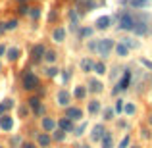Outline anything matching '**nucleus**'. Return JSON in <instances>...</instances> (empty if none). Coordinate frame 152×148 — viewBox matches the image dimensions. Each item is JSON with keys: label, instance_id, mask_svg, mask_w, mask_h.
Segmentation results:
<instances>
[{"label": "nucleus", "instance_id": "nucleus-1", "mask_svg": "<svg viewBox=\"0 0 152 148\" xmlns=\"http://www.w3.org/2000/svg\"><path fill=\"white\" fill-rule=\"evenodd\" d=\"M39 87V77L35 73H25L23 77V89L25 90H35Z\"/></svg>", "mask_w": 152, "mask_h": 148}, {"label": "nucleus", "instance_id": "nucleus-2", "mask_svg": "<svg viewBox=\"0 0 152 148\" xmlns=\"http://www.w3.org/2000/svg\"><path fill=\"white\" fill-rule=\"evenodd\" d=\"M119 29H123V31H131V29H135V19L131 17L129 14H123L121 17H119Z\"/></svg>", "mask_w": 152, "mask_h": 148}, {"label": "nucleus", "instance_id": "nucleus-3", "mask_svg": "<svg viewBox=\"0 0 152 148\" xmlns=\"http://www.w3.org/2000/svg\"><path fill=\"white\" fill-rule=\"evenodd\" d=\"M112 46H114V41L112 39H102L100 42H98V52H100V56H108L110 54V50H112Z\"/></svg>", "mask_w": 152, "mask_h": 148}, {"label": "nucleus", "instance_id": "nucleus-4", "mask_svg": "<svg viewBox=\"0 0 152 148\" xmlns=\"http://www.w3.org/2000/svg\"><path fill=\"white\" fill-rule=\"evenodd\" d=\"M27 102H29V106H31V108H33V110H35V114H37V115H42V112H45V108L41 106V100H39L37 96L29 98V100H27Z\"/></svg>", "mask_w": 152, "mask_h": 148}, {"label": "nucleus", "instance_id": "nucleus-5", "mask_svg": "<svg viewBox=\"0 0 152 148\" xmlns=\"http://www.w3.org/2000/svg\"><path fill=\"white\" fill-rule=\"evenodd\" d=\"M81 115H83V112L79 110V108H67V112H66V117L71 119V121H75V119H81Z\"/></svg>", "mask_w": 152, "mask_h": 148}, {"label": "nucleus", "instance_id": "nucleus-6", "mask_svg": "<svg viewBox=\"0 0 152 148\" xmlns=\"http://www.w3.org/2000/svg\"><path fill=\"white\" fill-rule=\"evenodd\" d=\"M0 127H2L4 131H12V127H14V119H12L10 115H2V117H0Z\"/></svg>", "mask_w": 152, "mask_h": 148}, {"label": "nucleus", "instance_id": "nucleus-7", "mask_svg": "<svg viewBox=\"0 0 152 148\" xmlns=\"http://www.w3.org/2000/svg\"><path fill=\"white\" fill-rule=\"evenodd\" d=\"M104 133H106V131H104V127L102 125H96L93 129V133H91V139H93V141H100V139L104 137Z\"/></svg>", "mask_w": 152, "mask_h": 148}, {"label": "nucleus", "instance_id": "nucleus-8", "mask_svg": "<svg viewBox=\"0 0 152 148\" xmlns=\"http://www.w3.org/2000/svg\"><path fill=\"white\" fill-rule=\"evenodd\" d=\"M58 104L60 106H67L69 104V93L67 90H60L58 93Z\"/></svg>", "mask_w": 152, "mask_h": 148}, {"label": "nucleus", "instance_id": "nucleus-9", "mask_svg": "<svg viewBox=\"0 0 152 148\" xmlns=\"http://www.w3.org/2000/svg\"><path fill=\"white\" fill-rule=\"evenodd\" d=\"M42 129L45 131H54L56 129V121L50 117H42Z\"/></svg>", "mask_w": 152, "mask_h": 148}, {"label": "nucleus", "instance_id": "nucleus-10", "mask_svg": "<svg viewBox=\"0 0 152 148\" xmlns=\"http://www.w3.org/2000/svg\"><path fill=\"white\" fill-rule=\"evenodd\" d=\"M102 148H114V141H112V135L110 133H104V137L100 139Z\"/></svg>", "mask_w": 152, "mask_h": 148}, {"label": "nucleus", "instance_id": "nucleus-11", "mask_svg": "<svg viewBox=\"0 0 152 148\" xmlns=\"http://www.w3.org/2000/svg\"><path fill=\"white\" fill-rule=\"evenodd\" d=\"M129 79H131V73H129V71H125L118 87H119V89H123V90H125V89H129Z\"/></svg>", "mask_w": 152, "mask_h": 148}, {"label": "nucleus", "instance_id": "nucleus-12", "mask_svg": "<svg viewBox=\"0 0 152 148\" xmlns=\"http://www.w3.org/2000/svg\"><path fill=\"white\" fill-rule=\"evenodd\" d=\"M37 141H39V144H41V146H45V148H46V146L50 144L52 139H50V135H48V133H42V135H39Z\"/></svg>", "mask_w": 152, "mask_h": 148}, {"label": "nucleus", "instance_id": "nucleus-13", "mask_svg": "<svg viewBox=\"0 0 152 148\" xmlns=\"http://www.w3.org/2000/svg\"><path fill=\"white\" fill-rule=\"evenodd\" d=\"M52 37H54L56 42H62L64 39H66V31H64V29H56L54 33H52Z\"/></svg>", "mask_w": 152, "mask_h": 148}, {"label": "nucleus", "instance_id": "nucleus-14", "mask_svg": "<svg viewBox=\"0 0 152 148\" xmlns=\"http://www.w3.org/2000/svg\"><path fill=\"white\" fill-rule=\"evenodd\" d=\"M60 127H62V131H71V129H73V125H71V119H67V117L60 119Z\"/></svg>", "mask_w": 152, "mask_h": 148}, {"label": "nucleus", "instance_id": "nucleus-15", "mask_svg": "<svg viewBox=\"0 0 152 148\" xmlns=\"http://www.w3.org/2000/svg\"><path fill=\"white\" fill-rule=\"evenodd\" d=\"M108 25H110V17H100L96 21V27H98V29H106Z\"/></svg>", "mask_w": 152, "mask_h": 148}, {"label": "nucleus", "instance_id": "nucleus-16", "mask_svg": "<svg viewBox=\"0 0 152 148\" xmlns=\"http://www.w3.org/2000/svg\"><path fill=\"white\" fill-rule=\"evenodd\" d=\"M42 54H45V46H42V44H37L33 48V58H41Z\"/></svg>", "mask_w": 152, "mask_h": 148}, {"label": "nucleus", "instance_id": "nucleus-17", "mask_svg": "<svg viewBox=\"0 0 152 148\" xmlns=\"http://www.w3.org/2000/svg\"><path fill=\"white\" fill-rule=\"evenodd\" d=\"M19 58V50L18 48H10L8 50V60H10V62H14V60H18Z\"/></svg>", "mask_w": 152, "mask_h": 148}, {"label": "nucleus", "instance_id": "nucleus-18", "mask_svg": "<svg viewBox=\"0 0 152 148\" xmlns=\"http://www.w3.org/2000/svg\"><path fill=\"white\" fill-rule=\"evenodd\" d=\"M115 52H118V56H127V52H129V46L118 44V46H115Z\"/></svg>", "mask_w": 152, "mask_h": 148}, {"label": "nucleus", "instance_id": "nucleus-19", "mask_svg": "<svg viewBox=\"0 0 152 148\" xmlns=\"http://www.w3.org/2000/svg\"><path fill=\"white\" fill-rule=\"evenodd\" d=\"M54 141H64L66 139V131H62V129H54Z\"/></svg>", "mask_w": 152, "mask_h": 148}, {"label": "nucleus", "instance_id": "nucleus-20", "mask_svg": "<svg viewBox=\"0 0 152 148\" xmlns=\"http://www.w3.org/2000/svg\"><path fill=\"white\" fill-rule=\"evenodd\" d=\"M12 104H14V102H12V100H4V102L0 104V117H2V115H4V112H6L8 108H12Z\"/></svg>", "mask_w": 152, "mask_h": 148}, {"label": "nucleus", "instance_id": "nucleus-21", "mask_svg": "<svg viewBox=\"0 0 152 148\" xmlns=\"http://www.w3.org/2000/svg\"><path fill=\"white\" fill-rule=\"evenodd\" d=\"M98 108H100L98 100H93V102L89 104V112H91V114H96V112H98Z\"/></svg>", "mask_w": 152, "mask_h": 148}, {"label": "nucleus", "instance_id": "nucleus-22", "mask_svg": "<svg viewBox=\"0 0 152 148\" xmlns=\"http://www.w3.org/2000/svg\"><path fill=\"white\" fill-rule=\"evenodd\" d=\"M85 94H87V90L83 89V87H77V89H75V96L77 98H85Z\"/></svg>", "mask_w": 152, "mask_h": 148}, {"label": "nucleus", "instance_id": "nucleus-23", "mask_svg": "<svg viewBox=\"0 0 152 148\" xmlns=\"http://www.w3.org/2000/svg\"><path fill=\"white\" fill-rule=\"evenodd\" d=\"M94 71H96V73H100V75H104V71H106V67H104V63H94Z\"/></svg>", "mask_w": 152, "mask_h": 148}, {"label": "nucleus", "instance_id": "nucleus-24", "mask_svg": "<svg viewBox=\"0 0 152 148\" xmlns=\"http://www.w3.org/2000/svg\"><path fill=\"white\" fill-rule=\"evenodd\" d=\"M81 66H83V69H85V71H89L91 67H93V62H91V60H83Z\"/></svg>", "mask_w": 152, "mask_h": 148}, {"label": "nucleus", "instance_id": "nucleus-25", "mask_svg": "<svg viewBox=\"0 0 152 148\" xmlns=\"http://www.w3.org/2000/svg\"><path fill=\"white\" fill-rule=\"evenodd\" d=\"M15 27H18V21H15V19H12V21L6 23V29H15Z\"/></svg>", "mask_w": 152, "mask_h": 148}, {"label": "nucleus", "instance_id": "nucleus-26", "mask_svg": "<svg viewBox=\"0 0 152 148\" xmlns=\"http://www.w3.org/2000/svg\"><path fill=\"white\" fill-rule=\"evenodd\" d=\"M91 85H93V90H96V93H98V90H102V85H100L98 81H93Z\"/></svg>", "mask_w": 152, "mask_h": 148}, {"label": "nucleus", "instance_id": "nucleus-27", "mask_svg": "<svg viewBox=\"0 0 152 148\" xmlns=\"http://www.w3.org/2000/svg\"><path fill=\"white\" fill-rule=\"evenodd\" d=\"M121 110H123V100H118V102H115V112L119 114Z\"/></svg>", "mask_w": 152, "mask_h": 148}, {"label": "nucleus", "instance_id": "nucleus-28", "mask_svg": "<svg viewBox=\"0 0 152 148\" xmlns=\"http://www.w3.org/2000/svg\"><path fill=\"white\" fill-rule=\"evenodd\" d=\"M125 112H127V114H135V106H133V104H127V106H125Z\"/></svg>", "mask_w": 152, "mask_h": 148}, {"label": "nucleus", "instance_id": "nucleus-29", "mask_svg": "<svg viewBox=\"0 0 152 148\" xmlns=\"http://www.w3.org/2000/svg\"><path fill=\"white\" fill-rule=\"evenodd\" d=\"M46 60H48V62H54V60H56V54H54V52H46Z\"/></svg>", "mask_w": 152, "mask_h": 148}, {"label": "nucleus", "instance_id": "nucleus-30", "mask_svg": "<svg viewBox=\"0 0 152 148\" xmlns=\"http://www.w3.org/2000/svg\"><path fill=\"white\" fill-rule=\"evenodd\" d=\"M131 2H133V6H145L146 0H131Z\"/></svg>", "mask_w": 152, "mask_h": 148}, {"label": "nucleus", "instance_id": "nucleus-31", "mask_svg": "<svg viewBox=\"0 0 152 148\" xmlns=\"http://www.w3.org/2000/svg\"><path fill=\"white\" fill-rule=\"evenodd\" d=\"M127 144H129V137H125V139H123L121 142H119V148H125Z\"/></svg>", "mask_w": 152, "mask_h": 148}, {"label": "nucleus", "instance_id": "nucleus-32", "mask_svg": "<svg viewBox=\"0 0 152 148\" xmlns=\"http://www.w3.org/2000/svg\"><path fill=\"white\" fill-rule=\"evenodd\" d=\"M83 131H85V125H81L77 131H75V135H83Z\"/></svg>", "mask_w": 152, "mask_h": 148}, {"label": "nucleus", "instance_id": "nucleus-33", "mask_svg": "<svg viewBox=\"0 0 152 148\" xmlns=\"http://www.w3.org/2000/svg\"><path fill=\"white\" fill-rule=\"evenodd\" d=\"M56 73H58V69H54V67H52V69H48V75H50V77H54Z\"/></svg>", "mask_w": 152, "mask_h": 148}, {"label": "nucleus", "instance_id": "nucleus-34", "mask_svg": "<svg viewBox=\"0 0 152 148\" xmlns=\"http://www.w3.org/2000/svg\"><path fill=\"white\" fill-rule=\"evenodd\" d=\"M19 12H21V14H27V12H29V8H27V6H21V8H19Z\"/></svg>", "mask_w": 152, "mask_h": 148}, {"label": "nucleus", "instance_id": "nucleus-35", "mask_svg": "<svg viewBox=\"0 0 152 148\" xmlns=\"http://www.w3.org/2000/svg\"><path fill=\"white\" fill-rule=\"evenodd\" d=\"M31 15H33V17H39V10H37V8H33V12H31Z\"/></svg>", "mask_w": 152, "mask_h": 148}, {"label": "nucleus", "instance_id": "nucleus-36", "mask_svg": "<svg viewBox=\"0 0 152 148\" xmlns=\"http://www.w3.org/2000/svg\"><path fill=\"white\" fill-rule=\"evenodd\" d=\"M137 33H141V35L145 33V25H142V23H141V27H137Z\"/></svg>", "mask_w": 152, "mask_h": 148}, {"label": "nucleus", "instance_id": "nucleus-37", "mask_svg": "<svg viewBox=\"0 0 152 148\" xmlns=\"http://www.w3.org/2000/svg\"><path fill=\"white\" fill-rule=\"evenodd\" d=\"M12 144H14V146H18V144H19V139H18V137H15V139H12Z\"/></svg>", "mask_w": 152, "mask_h": 148}, {"label": "nucleus", "instance_id": "nucleus-38", "mask_svg": "<svg viewBox=\"0 0 152 148\" xmlns=\"http://www.w3.org/2000/svg\"><path fill=\"white\" fill-rule=\"evenodd\" d=\"M106 119H112V110H106Z\"/></svg>", "mask_w": 152, "mask_h": 148}, {"label": "nucleus", "instance_id": "nucleus-39", "mask_svg": "<svg viewBox=\"0 0 152 148\" xmlns=\"http://www.w3.org/2000/svg\"><path fill=\"white\" fill-rule=\"evenodd\" d=\"M21 148H35V146H33V144H23Z\"/></svg>", "mask_w": 152, "mask_h": 148}, {"label": "nucleus", "instance_id": "nucleus-40", "mask_svg": "<svg viewBox=\"0 0 152 148\" xmlns=\"http://www.w3.org/2000/svg\"><path fill=\"white\" fill-rule=\"evenodd\" d=\"M4 54V46H0V56H2Z\"/></svg>", "mask_w": 152, "mask_h": 148}, {"label": "nucleus", "instance_id": "nucleus-41", "mask_svg": "<svg viewBox=\"0 0 152 148\" xmlns=\"http://www.w3.org/2000/svg\"><path fill=\"white\" fill-rule=\"evenodd\" d=\"M4 29H6V27H2V23H0V33H2V31H4Z\"/></svg>", "mask_w": 152, "mask_h": 148}, {"label": "nucleus", "instance_id": "nucleus-42", "mask_svg": "<svg viewBox=\"0 0 152 148\" xmlns=\"http://www.w3.org/2000/svg\"><path fill=\"white\" fill-rule=\"evenodd\" d=\"M150 125H152V115H150Z\"/></svg>", "mask_w": 152, "mask_h": 148}, {"label": "nucleus", "instance_id": "nucleus-43", "mask_svg": "<svg viewBox=\"0 0 152 148\" xmlns=\"http://www.w3.org/2000/svg\"><path fill=\"white\" fill-rule=\"evenodd\" d=\"M79 148H89V146H79Z\"/></svg>", "mask_w": 152, "mask_h": 148}, {"label": "nucleus", "instance_id": "nucleus-44", "mask_svg": "<svg viewBox=\"0 0 152 148\" xmlns=\"http://www.w3.org/2000/svg\"><path fill=\"white\" fill-rule=\"evenodd\" d=\"M19 2H27V0H19Z\"/></svg>", "mask_w": 152, "mask_h": 148}, {"label": "nucleus", "instance_id": "nucleus-45", "mask_svg": "<svg viewBox=\"0 0 152 148\" xmlns=\"http://www.w3.org/2000/svg\"><path fill=\"white\" fill-rule=\"evenodd\" d=\"M133 148H141V146H133Z\"/></svg>", "mask_w": 152, "mask_h": 148}, {"label": "nucleus", "instance_id": "nucleus-46", "mask_svg": "<svg viewBox=\"0 0 152 148\" xmlns=\"http://www.w3.org/2000/svg\"><path fill=\"white\" fill-rule=\"evenodd\" d=\"M0 148H2V146H0Z\"/></svg>", "mask_w": 152, "mask_h": 148}]
</instances>
